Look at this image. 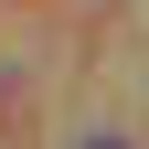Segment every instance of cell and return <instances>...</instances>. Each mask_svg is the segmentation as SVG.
Here are the masks:
<instances>
[{
    "label": "cell",
    "instance_id": "cell-1",
    "mask_svg": "<svg viewBox=\"0 0 149 149\" xmlns=\"http://www.w3.org/2000/svg\"><path fill=\"white\" fill-rule=\"evenodd\" d=\"M96 149H117V139H96Z\"/></svg>",
    "mask_w": 149,
    "mask_h": 149
}]
</instances>
